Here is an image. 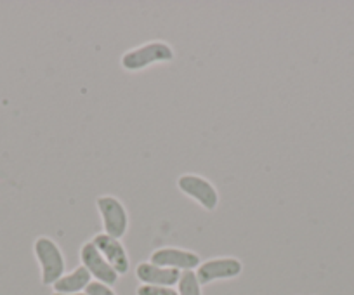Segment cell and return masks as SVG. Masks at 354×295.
I'll return each mask as SVG.
<instances>
[{
    "label": "cell",
    "mask_w": 354,
    "mask_h": 295,
    "mask_svg": "<svg viewBox=\"0 0 354 295\" xmlns=\"http://www.w3.org/2000/svg\"><path fill=\"white\" fill-rule=\"evenodd\" d=\"M33 250L39 259L40 267H42V283L54 285L64 274V256L61 252L56 242H53L47 236H40L33 243Z\"/></svg>",
    "instance_id": "cell-1"
},
{
    "label": "cell",
    "mask_w": 354,
    "mask_h": 295,
    "mask_svg": "<svg viewBox=\"0 0 354 295\" xmlns=\"http://www.w3.org/2000/svg\"><path fill=\"white\" fill-rule=\"evenodd\" d=\"M174 59V50L169 44L165 42H148L141 47L131 49L122 56V68L129 71H138L142 68L149 66L153 63H165V61Z\"/></svg>",
    "instance_id": "cell-2"
},
{
    "label": "cell",
    "mask_w": 354,
    "mask_h": 295,
    "mask_svg": "<svg viewBox=\"0 0 354 295\" xmlns=\"http://www.w3.org/2000/svg\"><path fill=\"white\" fill-rule=\"evenodd\" d=\"M96 203L101 212V217H103L104 233L108 236H113V238L120 240L127 233L129 226V216L124 203L110 195L100 196L96 200Z\"/></svg>",
    "instance_id": "cell-3"
},
{
    "label": "cell",
    "mask_w": 354,
    "mask_h": 295,
    "mask_svg": "<svg viewBox=\"0 0 354 295\" xmlns=\"http://www.w3.org/2000/svg\"><path fill=\"white\" fill-rule=\"evenodd\" d=\"M177 186L189 198H195L205 210H216L219 205V193L210 181L196 174H185L177 179Z\"/></svg>",
    "instance_id": "cell-4"
},
{
    "label": "cell",
    "mask_w": 354,
    "mask_h": 295,
    "mask_svg": "<svg viewBox=\"0 0 354 295\" xmlns=\"http://www.w3.org/2000/svg\"><path fill=\"white\" fill-rule=\"evenodd\" d=\"M80 260L82 266H84L88 273L93 274L97 281H101V283L111 287V285H115L118 281V273L108 264V260L101 256V252L96 249V245H94L93 242H87L82 245Z\"/></svg>",
    "instance_id": "cell-5"
},
{
    "label": "cell",
    "mask_w": 354,
    "mask_h": 295,
    "mask_svg": "<svg viewBox=\"0 0 354 295\" xmlns=\"http://www.w3.org/2000/svg\"><path fill=\"white\" fill-rule=\"evenodd\" d=\"M243 266L234 257H221V259H210L200 264L196 269V278L200 285H209L216 280H227L236 278L241 273Z\"/></svg>",
    "instance_id": "cell-6"
},
{
    "label": "cell",
    "mask_w": 354,
    "mask_h": 295,
    "mask_svg": "<svg viewBox=\"0 0 354 295\" xmlns=\"http://www.w3.org/2000/svg\"><path fill=\"white\" fill-rule=\"evenodd\" d=\"M149 263L156 264L162 267H170V269H185L193 271L198 267L200 256L198 254L192 252V250H183V249H156L155 252L149 257Z\"/></svg>",
    "instance_id": "cell-7"
},
{
    "label": "cell",
    "mask_w": 354,
    "mask_h": 295,
    "mask_svg": "<svg viewBox=\"0 0 354 295\" xmlns=\"http://www.w3.org/2000/svg\"><path fill=\"white\" fill-rule=\"evenodd\" d=\"M93 243L96 245V249L100 250L101 256L108 260L111 267L117 271L118 274H125L129 271V256L125 252L124 245L120 243V240L113 238V236H108L106 233H100V235L94 236Z\"/></svg>",
    "instance_id": "cell-8"
},
{
    "label": "cell",
    "mask_w": 354,
    "mask_h": 295,
    "mask_svg": "<svg viewBox=\"0 0 354 295\" xmlns=\"http://www.w3.org/2000/svg\"><path fill=\"white\" fill-rule=\"evenodd\" d=\"M136 276L142 285H155V287H172L179 283L181 271L170 269V267L156 266L151 263H141L136 267Z\"/></svg>",
    "instance_id": "cell-9"
},
{
    "label": "cell",
    "mask_w": 354,
    "mask_h": 295,
    "mask_svg": "<svg viewBox=\"0 0 354 295\" xmlns=\"http://www.w3.org/2000/svg\"><path fill=\"white\" fill-rule=\"evenodd\" d=\"M91 280H93V274L88 273L84 266H78L71 273L63 274L54 283V290L57 294H80L82 290L88 287Z\"/></svg>",
    "instance_id": "cell-10"
},
{
    "label": "cell",
    "mask_w": 354,
    "mask_h": 295,
    "mask_svg": "<svg viewBox=\"0 0 354 295\" xmlns=\"http://www.w3.org/2000/svg\"><path fill=\"white\" fill-rule=\"evenodd\" d=\"M179 295H202V285H200L196 273L193 271H185L179 278Z\"/></svg>",
    "instance_id": "cell-11"
},
{
    "label": "cell",
    "mask_w": 354,
    "mask_h": 295,
    "mask_svg": "<svg viewBox=\"0 0 354 295\" xmlns=\"http://www.w3.org/2000/svg\"><path fill=\"white\" fill-rule=\"evenodd\" d=\"M138 295H179L170 287H155V285H141L136 292Z\"/></svg>",
    "instance_id": "cell-12"
},
{
    "label": "cell",
    "mask_w": 354,
    "mask_h": 295,
    "mask_svg": "<svg viewBox=\"0 0 354 295\" xmlns=\"http://www.w3.org/2000/svg\"><path fill=\"white\" fill-rule=\"evenodd\" d=\"M85 294L87 295H117L110 287H108V285L101 283V281H91V283H88V287L85 288Z\"/></svg>",
    "instance_id": "cell-13"
},
{
    "label": "cell",
    "mask_w": 354,
    "mask_h": 295,
    "mask_svg": "<svg viewBox=\"0 0 354 295\" xmlns=\"http://www.w3.org/2000/svg\"><path fill=\"white\" fill-rule=\"evenodd\" d=\"M53 295H87V294H82V292H80V294H57V292H56V294H53Z\"/></svg>",
    "instance_id": "cell-14"
}]
</instances>
